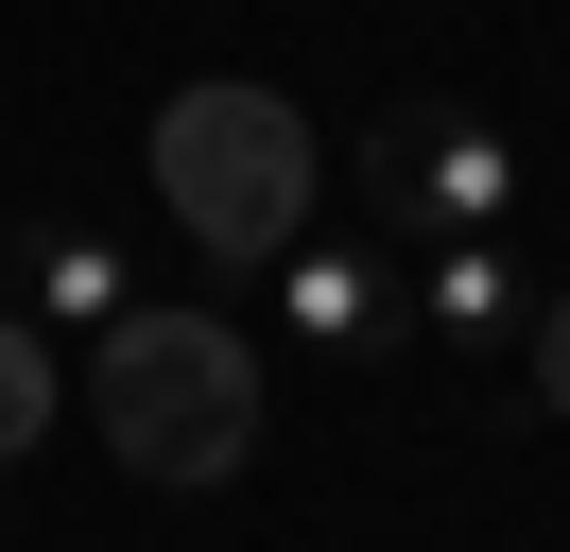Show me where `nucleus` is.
Returning <instances> with one entry per match:
<instances>
[{"mask_svg":"<svg viewBox=\"0 0 570 552\" xmlns=\"http://www.w3.org/2000/svg\"><path fill=\"white\" fill-rule=\"evenodd\" d=\"M277 294H294L312 345H363V328H381V259H346V241H277Z\"/></svg>","mask_w":570,"mask_h":552,"instance_id":"39448f33","label":"nucleus"},{"mask_svg":"<svg viewBox=\"0 0 570 552\" xmlns=\"http://www.w3.org/2000/svg\"><path fill=\"white\" fill-rule=\"evenodd\" d=\"M312 172H328V156H312V121H294L277 87H243V69L156 103V207H174V225L208 241L225 276H259L277 241H312Z\"/></svg>","mask_w":570,"mask_h":552,"instance_id":"f03ea898","label":"nucleus"},{"mask_svg":"<svg viewBox=\"0 0 570 552\" xmlns=\"http://www.w3.org/2000/svg\"><path fill=\"white\" fill-rule=\"evenodd\" d=\"M519 379H535V414H553V432H570V294L535 310V363H519Z\"/></svg>","mask_w":570,"mask_h":552,"instance_id":"6e6552de","label":"nucleus"},{"mask_svg":"<svg viewBox=\"0 0 570 552\" xmlns=\"http://www.w3.org/2000/svg\"><path fill=\"white\" fill-rule=\"evenodd\" d=\"M501 207H519V156H501L484 121H466V103H397L381 121V225H501Z\"/></svg>","mask_w":570,"mask_h":552,"instance_id":"7ed1b4c3","label":"nucleus"},{"mask_svg":"<svg viewBox=\"0 0 570 552\" xmlns=\"http://www.w3.org/2000/svg\"><path fill=\"white\" fill-rule=\"evenodd\" d=\"M105 363H87V397H105V448L139 483H243V448H259V345L225 328V310H174V294H139V310H105Z\"/></svg>","mask_w":570,"mask_h":552,"instance_id":"f257e3e1","label":"nucleus"},{"mask_svg":"<svg viewBox=\"0 0 570 552\" xmlns=\"http://www.w3.org/2000/svg\"><path fill=\"white\" fill-rule=\"evenodd\" d=\"M36 432H52V328H36V310H0V466H18Z\"/></svg>","mask_w":570,"mask_h":552,"instance_id":"0eeeda50","label":"nucleus"},{"mask_svg":"<svg viewBox=\"0 0 570 552\" xmlns=\"http://www.w3.org/2000/svg\"><path fill=\"white\" fill-rule=\"evenodd\" d=\"M415 310H432V328H450V345H501V328H519V276L484 259V225H450V241H432V276H415Z\"/></svg>","mask_w":570,"mask_h":552,"instance_id":"423d86ee","label":"nucleus"},{"mask_svg":"<svg viewBox=\"0 0 570 552\" xmlns=\"http://www.w3.org/2000/svg\"><path fill=\"white\" fill-rule=\"evenodd\" d=\"M18 294H36V328H105V310H139V276H121V241H87V225H36Z\"/></svg>","mask_w":570,"mask_h":552,"instance_id":"20e7f679","label":"nucleus"}]
</instances>
